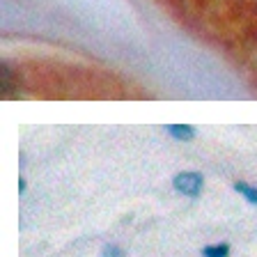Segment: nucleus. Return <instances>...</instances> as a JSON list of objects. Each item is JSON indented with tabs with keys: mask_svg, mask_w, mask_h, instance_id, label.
<instances>
[{
	"mask_svg": "<svg viewBox=\"0 0 257 257\" xmlns=\"http://www.w3.org/2000/svg\"><path fill=\"white\" fill-rule=\"evenodd\" d=\"M234 191L239 193V195H243L250 204H257V186H252V184H248V182H236Z\"/></svg>",
	"mask_w": 257,
	"mask_h": 257,
	"instance_id": "nucleus-3",
	"label": "nucleus"
},
{
	"mask_svg": "<svg viewBox=\"0 0 257 257\" xmlns=\"http://www.w3.org/2000/svg\"><path fill=\"white\" fill-rule=\"evenodd\" d=\"M166 131L170 134V138L182 140V143H188V140L195 138V126H191V124H168Z\"/></svg>",
	"mask_w": 257,
	"mask_h": 257,
	"instance_id": "nucleus-2",
	"label": "nucleus"
},
{
	"mask_svg": "<svg viewBox=\"0 0 257 257\" xmlns=\"http://www.w3.org/2000/svg\"><path fill=\"white\" fill-rule=\"evenodd\" d=\"M202 257H230V243H214L202 248Z\"/></svg>",
	"mask_w": 257,
	"mask_h": 257,
	"instance_id": "nucleus-4",
	"label": "nucleus"
},
{
	"mask_svg": "<svg viewBox=\"0 0 257 257\" xmlns=\"http://www.w3.org/2000/svg\"><path fill=\"white\" fill-rule=\"evenodd\" d=\"M26 186H28V184H26V179H21V182H19V191H26Z\"/></svg>",
	"mask_w": 257,
	"mask_h": 257,
	"instance_id": "nucleus-6",
	"label": "nucleus"
},
{
	"mask_svg": "<svg viewBox=\"0 0 257 257\" xmlns=\"http://www.w3.org/2000/svg\"><path fill=\"white\" fill-rule=\"evenodd\" d=\"M172 186L179 195H186V198H198L200 193L204 188V177L200 172H193V170H186V172H179V175L172 179Z\"/></svg>",
	"mask_w": 257,
	"mask_h": 257,
	"instance_id": "nucleus-1",
	"label": "nucleus"
},
{
	"mask_svg": "<svg viewBox=\"0 0 257 257\" xmlns=\"http://www.w3.org/2000/svg\"><path fill=\"white\" fill-rule=\"evenodd\" d=\"M101 257H126V252L117 246V243H106L101 248Z\"/></svg>",
	"mask_w": 257,
	"mask_h": 257,
	"instance_id": "nucleus-5",
	"label": "nucleus"
}]
</instances>
